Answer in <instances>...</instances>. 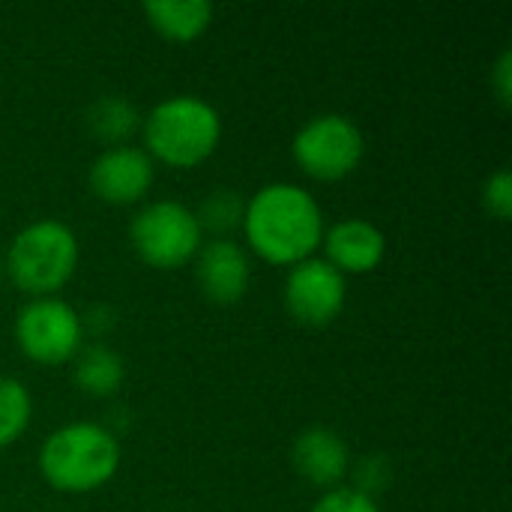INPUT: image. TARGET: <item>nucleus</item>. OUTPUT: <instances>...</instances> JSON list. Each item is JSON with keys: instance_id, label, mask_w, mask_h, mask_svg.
Listing matches in <instances>:
<instances>
[{"instance_id": "f257e3e1", "label": "nucleus", "mask_w": 512, "mask_h": 512, "mask_svg": "<svg viewBox=\"0 0 512 512\" xmlns=\"http://www.w3.org/2000/svg\"><path fill=\"white\" fill-rule=\"evenodd\" d=\"M243 228L252 249L273 264L312 258L324 240V213L312 192L297 183H267L249 201Z\"/></svg>"}, {"instance_id": "1a4fd4ad", "label": "nucleus", "mask_w": 512, "mask_h": 512, "mask_svg": "<svg viewBox=\"0 0 512 512\" xmlns=\"http://www.w3.org/2000/svg\"><path fill=\"white\" fill-rule=\"evenodd\" d=\"M90 189L111 204H129L147 195L153 186V159L147 150L120 144L105 147L90 165Z\"/></svg>"}, {"instance_id": "412c9836", "label": "nucleus", "mask_w": 512, "mask_h": 512, "mask_svg": "<svg viewBox=\"0 0 512 512\" xmlns=\"http://www.w3.org/2000/svg\"><path fill=\"white\" fill-rule=\"evenodd\" d=\"M0 279H3V267H0Z\"/></svg>"}, {"instance_id": "4468645a", "label": "nucleus", "mask_w": 512, "mask_h": 512, "mask_svg": "<svg viewBox=\"0 0 512 512\" xmlns=\"http://www.w3.org/2000/svg\"><path fill=\"white\" fill-rule=\"evenodd\" d=\"M123 357L108 345H87L75 354V384L90 396H108L123 384Z\"/></svg>"}, {"instance_id": "a211bd4d", "label": "nucleus", "mask_w": 512, "mask_h": 512, "mask_svg": "<svg viewBox=\"0 0 512 512\" xmlns=\"http://www.w3.org/2000/svg\"><path fill=\"white\" fill-rule=\"evenodd\" d=\"M309 512H381L372 495H363L357 489H345V486H336L330 489L315 507Z\"/></svg>"}, {"instance_id": "ddd939ff", "label": "nucleus", "mask_w": 512, "mask_h": 512, "mask_svg": "<svg viewBox=\"0 0 512 512\" xmlns=\"http://www.w3.org/2000/svg\"><path fill=\"white\" fill-rule=\"evenodd\" d=\"M147 21L171 39H195L213 18L210 0H144Z\"/></svg>"}, {"instance_id": "20e7f679", "label": "nucleus", "mask_w": 512, "mask_h": 512, "mask_svg": "<svg viewBox=\"0 0 512 512\" xmlns=\"http://www.w3.org/2000/svg\"><path fill=\"white\" fill-rule=\"evenodd\" d=\"M78 264V237L66 222L36 219L9 243L6 267L12 282L36 297H51Z\"/></svg>"}, {"instance_id": "f03ea898", "label": "nucleus", "mask_w": 512, "mask_h": 512, "mask_svg": "<svg viewBox=\"0 0 512 512\" xmlns=\"http://www.w3.org/2000/svg\"><path fill=\"white\" fill-rule=\"evenodd\" d=\"M120 465V444L90 420L66 423L51 432L39 450L42 477L60 492H90L105 486Z\"/></svg>"}, {"instance_id": "f3484780", "label": "nucleus", "mask_w": 512, "mask_h": 512, "mask_svg": "<svg viewBox=\"0 0 512 512\" xmlns=\"http://www.w3.org/2000/svg\"><path fill=\"white\" fill-rule=\"evenodd\" d=\"M243 213H246V201H243L234 189H213V192L201 201L195 219H198L201 228L231 231L237 222H243Z\"/></svg>"}, {"instance_id": "dca6fc26", "label": "nucleus", "mask_w": 512, "mask_h": 512, "mask_svg": "<svg viewBox=\"0 0 512 512\" xmlns=\"http://www.w3.org/2000/svg\"><path fill=\"white\" fill-rule=\"evenodd\" d=\"M33 399L30 390L9 375H0V447L12 444L30 423Z\"/></svg>"}, {"instance_id": "2eb2a0df", "label": "nucleus", "mask_w": 512, "mask_h": 512, "mask_svg": "<svg viewBox=\"0 0 512 512\" xmlns=\"http://www.w3.org/2000/svg\"><path fill=\"white\" fill-rule=\"evenodd\" d=\"M87 129L108 147H120L126 144V138L138 129L141 117L135 111V105L117 93L111 96H99L87 105Z\"/></svg>"}, {"instance_id": "39448f33", "label": "nucleus", "mask_w": 512, "mask_h": 512, "mask_svg": "<svg viewBox=\"0 0 512 512\" xmlns=\"http://www.w3.org/2000/svg\"><path fill=\"white\" fill-rule=\"evenodd\" d=\"M129 240L135 252L153 267H180L201 249V225L195 210L180 201L162 198L144 204L129 222Z\"/></svg>"}, {"instance_id": "423d86ee", "label": "nucleus", "mask_w": 512, "mask_h": 512, "mask_svg": "<svg viewBox=\"0 0 512 512\" xmlns=\"http://www.w3.org/2000/svg\"><path fill=\"white\" fill-rule=\"evenodd\" d=\"M366 153L363 129L345 114H318L306 120L294 135L297 165L321 180H339L351 174Z\"/></svg>"}, {"instance_id": "f8f14e48", "label": "nucleus", "mask_w": 512, "mask_h": 512, "mask_svg": "<svg viewBox=\"0 0 512 512\" xmlns=\"http://www.w3.org/2000/svg\"><path fill=\"white\" fill-rule=\"evenodd\" d=\"M291 462H294L297 474L306 477L312 486H327V489L333 486L336 489V483L348 471L351 453H348L345 438H339L333 429L312 426V429H303L294 438Z\"/></svg>"}, {"instance_id": "aec40b11", "label": "nucleus", "mask_w": 512, "mask_h": 512, "mask_svg": "<svg viewBox=\"0 0 512 512\" xmlns=\"http://www.w3.org/2000/svg\"><path fill=\"white\" fill-rule=\"evenodd\" d=\"M492 87L501 99V105H510L512 93V54L510 51H501L498 63H495V72H492Z\"/></svg>"}, {"instance_id": "6e6552de", "label": "nucleus", "mask_w": 512, "mask_h": 512, "mask_svg": "<svg viewBox=\"0 0 512 512\" xmlns=\"http://www.w3.org/2000/svg\"><path fill=\"white\" fill-rule=\"evenodd\" d=\"M348 297L345 276L327 258H303L285 279V306L303 324L333 321Z\"/></svg>"}, {"instance_id": "7ed1b4c3", "label": "nucleus", "mask_w": 512, "mask_h": 512, "mask_svg": "<svg viewBox=\"0 0 512 512\" xmlns=\"http://www.w3.org/2000/svg\"><path fill=\"white\" fill-rule=\"evenodd\" d=\"M222 138L219 111L192 93H177L150 108L144 117V141L147 150L177 168L198 165L207 159Z\"/></svg>"}, {"instance_id": "0eeeda50", "label": "nucleus", "mask_w": 512, "mask_h": 512, "mask_svg": "<svg viewBox=\"0 0 512 512\" xmlns=\"http://www.w3.org/2000/svg\"><path fill=\"white\" fill-rule=\"evenodd\" d=\"M21 351L36 363H63L81 348V315L60 297H33L15 321Z\"/></svg>"}, {"instance_id": "9b49d317", "label": "nucleus", "mask_w": 512, "mask_h": 512, "mask_svg": "<svg viewBox=\"0 0 512 512\" xmlns=\"http://www.w3.org/2000/svg\"><path fill=\"white\" fill-rule=\"evenodd\" d=\"M327 261L345 273H369L381 264L387 252V237L369 219H342L330 231H324Z\"/></svg>"}, {"instance_id": "6ab92c4d", "label": "nucleus", "mask_w": 512, "mask_h": 512, "mask_svg": "<svg viewBox=\"0 0 512 512\" xmlns=\"http://www.w3.org/2000/svg\"><path fill=\"white\" fill-rule=\"evenodd\" d=\"M483 204L492 216L498 219H510L512 210V177L510 168H498L495 174H489V180L483 183Z\"/></svg>"}, {"instance_id": "9d476101", "label": "nucleus", "mask_w": 512, "mask_h": 512, "mask_svg": "<svg viewBox=\"0 0 512 512\" xmlns=\"http://www.w3.org/2000/svg\"><path fill=\"white\" fill-rule=\"evenodd\" d=\"M195 276L201 291L216 303H234L246 294L252 267L240 243L216 237L195 252Z\"/></svg>"}]
</instances>
